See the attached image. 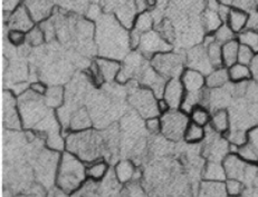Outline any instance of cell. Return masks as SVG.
<instances>
[{
    "mask_svg": "<svg viewBox=\"0 0 258 197\" xmlns=\"http://www.w3.org/2000/svg\"><path fill=\"white\" fill-rule=\"evenodd\" d=\"M204 180L209 181H225L227 179L226 170L223 162L208 160L204 168Z\"/></svg>",
    "mask_w": 258,
    "mask_h": 197,
    "instance_id": "obj_26",
    "label": "cell"
},
{
    "mask_svg": "<svg viewBox=\"0 0 258 197\" xmlns=\"http://www.w3.org/2000/svg\"><path fill=\"white\" fill-rule=\"evenodd\" d=\"M2 105L4 125L10 129L22 128L23 123L18 108V98L15 97L12 90H4Z\"/></svg>",
    "mask_w": 258,
    "mask_h": 197,
    "instance_id": "obj_10",
    "label": "cell"
},
{
    "mask_svg": "<svg viewBox=\"0 0 258 197\" xmlns=\"http://www.w3.org/2000/svg\"><path fill=\"white\" fill-rule=\"evenodd\" d=\"M144 3H146V6L148 8H153V7H157L158 0H144Z\"/></svg>",
    "mask_w": 258,
    "mask_h": 197,
    "instance_id": "obj_50",
    "label": "cell"
},
{
    "mask_svg": "<svg viewBox=\"0 0 258 197\" xmlns=\"http://www.w3.org/2000/svg\"><path fill=\"white\" fill-rule=\"evenodd\" d=\"M8 40L14 46H22L26 43V33L17 29H9L8 32Z\"/></svg>",
    "mask_w": 258,
    "mask_h": 197,
    "instance_id": "obj_43",
    "label": "cell"
},
{
    "mask_svg": "<svg viewBox=\"0 0 258 197\" xmlns=\"http://www.w3.org/2000/svg\"><path fill=\"white\" fill-rule=\"evenodd\" d=\"M223 164L226 170L227 178H235L240 180H244L247 175V170H248L250 166L235 153H229L227 155L223 160Z\"/></svg>",
    "mask_w": 258,
    "mask_h": 197,
    "instance_id": "obj_17",
    "label": "cell"
},
{
    "mask_svg": "<svg viewBox=\"0 0 258 197\" xmlns=\"http://www.w3.org/2000/svg\"><path fill=\"white\" fill-rule=\"evenodd\" d=\"M95 183L96 181H93L91 179L86 180L79 189L70 194V197H94L97 187Z\"/></svg>",
    "mask_w": 258,
    "mask_h": 197,
    "instance_id": "obj_40",
    "label": "cell"
},
{
    "mask_svg": "<svg viewBox=\"0 0 258 197\" xmlns=\"http://www.w3.org/2000/svg\"><path fill=\"white\" fill-rule=\"evenodd\" d=\"M185 96V90L180 78H172L164 86L162 98L166 101L171 110H180Z\"/></svg>",
    "mask_w": 258,
    "mask_h": 197,
    "instance_id": "obj_14",
    "label": "cell"
},
{
    "mask_svg": "<svg viewBox=\"0 0 258 197\" xmlns=\"http://www.w3.org/2000/svg\"><path fill=\"white\" fill-rule=\"evenodd\" d=\"M240 44L237 39H234L221 45V55H223V65L226 68H229L230 66L237 63L238 60V51Z\"/></svg>",
    "mask_w": 258,
    "mask_h": 197,
    "instance_id": "obj_29",
    "label": "cell"
},
{
    "mask_svg": "<svg viewBox=\"0 0 258 197\" xmlns=\"http://www.w3.org/2000/svg\"><path fill=\"white\" fill-rule=\"evenodd\" d=\"M150 65L167 80L180 78L185 69V56L172 51L158 54L150 59Z\"/></svg>",
    "mask_w": 258,
    "mask_h": 197,
    "instance_id": "obj_5",
    "label": "cell"
},
{
    "mask_svg": "<svg viewBox=\"0 0 258 197\" xmlns=\"http://www.w3.org/2000/svg\"><path fill=\"white\" fill-rule=\"evenodd\" d=\"M206 137V128L190 122L183 134V141L188 144L201 143Z\"/></svg>",
    "mask_w": 258,
    "mask_h": 197,
    "instance_id": "obj_32",
    "label": "cell"
},
{
    "mask_svg": "<svg viewBox=\"0 0 258 197\" xmlns=\"http://www.w3.org/2000/svg\"><path fill=\"white\" fill-rule=\"evenodd\" d=\"M235 0H216V3L220 5V6H227V7H233Z\"/></svg>",
    "mask_w": 258,
    "mask_h": 197,
    "instance_id": "obj_49",
    "label": "cell"
},
{
    "mask_svg": "<svg viewBox=\"0 0 258 197\" xmlns=\"http://www.w3.org/2000/svg\"><path fill=\"white\" fill-rule=\"evenodd\" d=\"M235 154L238 155L247 164L255 166L258 165V154L247 143L240 145V146H237Z\"/></svg>",
    "mask_w": 258,
    "mask_h": 197,
    "instance_id": "obj_35",
    "label": "cell"
},
{
    "mask_svg": "<svg viewBox=\"0 0 258 197\" xmlns=\"http://www.w3.org/2000/svg\"><path fill=\"white\" fill-rule=\"evenodd\" d=\"M18 108L23 126L34 128L48 115L50 108L46 105L43 96L35 94L30 89L18 97Z\"/></svg>",
    "mask_w": 258,
    "mask_h": 197,
    "instance_id": "obj_4",
    "label": "cell"
},
{
    "mask_svg": "<svg viewBox=\"0 0 258 197\" xmlns=\"http://www.w3.org/2000/svg\"><path fill=\"white\" fill-rule=\"evenodd\" d=\"M237 40L239 41L240 45L247 46L250 49L258 54V32L254 29L246 28L244 32L237 35Z\"/></svg>",
    "mask_w": 258,
    "mask_h": 197,
    "instance_id": "obj_34",
    "label": "cell"
},
{
    "mask_svg": "<svg viewBox=\"0 0 258 197\" xmlns=\"http://www.w3.org/2000/svg\"><path fill=\"white\" fill-rule=\"evenodd\" d=\"M96 44L100 57L120 61L131 49L130 30L123 27L113 15H106L96 28Z\"/></svg>",
    "mask_w": 258,
    "mask_h": 197,
    "instance_id": "obj_1",
    "label": "cell"
},
{
    "mask_svg": "<svg viewBox=\"0 0 258 197\" xmlns=\"http://www.w3.org/2000/svg\"><path fill=\"white\" fill-rule=\"evenodd\" d=\"M122 197H149L146 189L137 180L125 184L122 190Z\"/></svg>",
    "mask_w": 258,
    "mask_h": 197,
    "instance_id": "obj_39",
    "label": "cell"
},
{
    "mask_svg": "<svg viewBox=\"0 0 258 197\" xmlns=\"http://www.w3.org/2000/svg\"><path fill=\"white\" fill-rule=\"evenodd\" d=\"M93 125L92 116L85 107H80L71 117L69 129L71 132H83L91 129Z\"/></svg>",
    "mask_w": 258,
    "mask_h": 197,
    "instance_id": "obj_21",
    "label": "cell"
},
{
    "mask_svg": "<svg viewBox=\"0 0 258 197\" xmlns=\"http://www.w3.org/2000/svg\"><path fill=\"white\" fill-rule=\"evenodd\" d=\"M46 197H70V194H67L66 191L58 188L57 186H56V187L51 188L48 191V194H47V196H46Z\"/></svg>",
    "mask_w": 258,
    "mask_h": 197,
    "instance_id": "obj_46",
    "label": "cell"
},
{
    "mask_svg": "<svg viewBox=\"0 0 258 197\" xmlns=\"http://www.w3.org/2000/svg\"><path fill=\"white\" fill-rule=\"evenodd\" d=\"M44 100L46 105H47L50 110L57 111L65 103V90L63 89V87L60 86H54L51 88H48L47 92H46V95L44 96Z\"/></svg>",
    "mask_w": 258,
    "mask_h": 197,
    "instance_id": "obj_30",
    "label": "cell"
},
{
    "mask_svg": "<svg viewBox=\"0 0 258 197\" xmlns=\"http://www.w3.org/2000/svg\"><path fill=\"white\" fill-rule=\"evenodd\" d=\"M137 168L131 160H121L115 166V177L118 183L127 184L137 180Z\"/></svg>",
    "mask_w": 258,
    "mask_h": 197,
    "instance_id": "obj_24",
    "label": "cell"
},
{
    "mask_svg": "<svg viewBox=\"0 0 258 197\" xmlns=\"http://www.w3.org/2000/svg\"><path fill=\"white\" fill-rule=\"evenodd\" d=\"M29 89L39 96H45L48 90V87L43 81H34L29 85Z\"/></svg>",
    "mask_w": 258,
    "mask_h": 197,
    "instance_id": "obj_45",
    "label": "cell"
},
{
    "mask_svg": "<svg viewBox=\"0 0 258 197\" xmlns=\"http://www.w3.org/2000/svg\"><path fill=\"white\" fill-rule=\"evenodd\" d=\"M185 64H187L188 68L198 70L203 72L204 75H208L214 69L209 61L207 50L203 44L194 46L192 48L189 49L188 54L185 55Z\"/></svg>",
    "mask_w": 258,
    "mask_h": 197,
    "instance_id": "obj_11",
    "label": "cell"
},
{
    "mask_svg": "<svg viewBox=\"0 0 258 197\" xmlns=\"http://www.w3.org/2000/svg\"><path fill=\"white\" fill-rule=\"evenodd\" d=\"M218 8V7H217ZM217 8H206L203 13H201V25L206 33L214 34L217 29H218L221 25L224 24L221 20Z\"/></svg>",
    "mask_w": 258,
    "mask_h": 197,
    "instance_id": "obj_23",
    "label": "cell"
},
{
    "mask_svg": "<svg viewBox=\"0 0 258 197\" xmlns=\"http://www.w3.org/2000/svg\"><path fill=\"white\" fill-rule=\"evenodd\" d=\"M180 80L188 95H200L206 88V75L188 67L183 70Z\"/></svg>",
    "mask_w": 258,
    "mask_h": 197,
    "instance_id": "obj_13",
    "label": "cell"
},
{
    "mask_svg": "<svg viewBox=\"0 0 258 197\" xmlns=\"http://www.w3.org/2000/svg\"><path fill=\"white\" fill-rule=\"evenodd\" d=\"M161 134L169 141L177 142L183 138L185 128L189 125V115L181 110H170L161 115Z\"/></svg>",
    "mask_w": 258,
    "mask_h": 197,
    "instance_id": "obj_7",
    "label": "cell"
},
{
    "mask_svg": "<svg viewBox=\"0 0 258 197\" xmlns=\"http://www.w3.org/2000/svg\"><path fill=\"white\" fill-rule=\"evenodd\" d=\"M108 170V165L104 159H97L90 163L86 166V176L87 179L93 181H100L105 177Z\"/></svg>",
    "mask_w": 258,
    "mask_h": 197,
    "instance_id": "obj_31",
    "label": "cell"
},
{
    "mask_svg": "<svg viewBox=\"0 0 258 197\" xmlns=\"http://www.w3.org/2000/svg\"><path fill=\"white\" fill-rule=\"evenodd\" d=\"M225 188L228 197H240L245 191V184L240 179L227 178L225 180Z\"/></svg>",
    "mask_w": 258,
    "mask_h": 197,
    "instance_id": "obj_37",
    "label": "cell"
},
{
    "mask_svg": "<svg viewBox=\"0 0 258 197\" xmlns=\"http://www.w3.org/2000/svg\"><path fill=\"white\" fill-rule=\"evenodd\" d=\"M229 82L228 68L219 67L211 70L208 75H206V87L209 89H218L223 88Z\"/></svg>",
    "mask_w": 258,
    "mask_h": 197,
    "instance_id": "obj_25",
    "label": "cell"
},
{
    "mask_svg": "<svg viewBox=\"0 0 258 197\" xmlns=\"http://www.w3.org/2000/svg\"><path fill=\"white\" fill-rule=\"evenodd\" d=\"M18 197H33V196H24V195H22V196H18Z\"/></svg>",
    "mask_w": 258,
    "mask_h": 197,
    "instance_id": "obj_51",
    "label": "cell"
},
{
    "mask_svg": "<svg viewBox=\"0 0 258 197\" xmlns=\"http://www.w3.org/2000/svg\"><path fill=\"white\" fill-rule=\"evenodd\" d=\"M23 5L27 8L36 24L47 20L54 9L53 0H24Z\"/></svg>",
    "mask_w": 258,
    "mask_h": 197,
    "instance_id": "obj_16",
    "label": "cell"
},
{
    "mask_svg": "<svg viewBox=\"0 0 258 197\" xmlns=\"http://www.w3.org/2000/svg\"><path fill=\"white\" fill-rule=\"evenodd\" d=\"M144 126H146L147 131L153 134V135H157L161 133V129H162V123H161V116H156V117H150L146 119V122H144Z\"/></svg>",
    "mask_w": 258,
    "mask_h": 197,
    "instance_id": "obj_42",
    "label": "cell"
},
{
    "mask_svg": "<svg viewBox=\"0 0 258 197\" xmlns=\"http://www.w3.org/2000/svg\"><path fill=\"white\" fill-rule=\"evenodd\" d=\"M228 76L229 81L233 84H240V82H247L251 80L252 72L250 69V66L242 65L239 63H236L228 68Z\"/></svg>",
    "mask_w": 258,
    "mask_h": 197,
    "instance_id": "obj_27",
    "label": "cell"
},
{
    "mask_svg": "<svg viewBox=\"0 0 258 197\" xmlns=\"http://www.w3.org/2000/svg\"><path fill=\"white\" fill-rule=\"evenodd\" d=\"M139 51L148 59H151L158 54L168 53L172 50V44L168 41L158 30H150L142 35Z\"/></svg>",
    "mask_w": 258,
    "mask_h": 197,
    "instance_id": "obj_8",
    "label": "cell"
},
{
    "mask_svg": "<svg viewBox=\"0 0 258 197\" xmlns=\"http://www.w3.org/2000/svg\"><path fill=\"white\" fill-rule=\"evenodd\" d=\"M105 146L106 142L101 133L92 128L83 132H71L66 136L67 152L87 164L100 159Z\"/></svg>",
    "mask_w": 258,
    "mask_h": 197,
    "instance_id": "obj_2",
    "label": "cell"
},
{
    "mask_svg": "<svg viewBox=\"0 0 258 197\" xmlns=\"http://www.w3.org/2000/svg\"><path fill=\"white\" fill-rule=\"evenodd\" d=\"M97 68H99L100 75L104 82L116 81L118 72L121 70V63L118 60L105 58V57H99L95 60Z\"/></svg>",
    "mask_w": 258,
    "mask_h": 197,
    "instance_id": "obj_19",
    "label": "cell"
},
{
    "mask_svg": "<svg viewBox=\"0 0 258 197\" xmlns=\"http://www.w3.org/2000/svg\"><path fill=\"white\" fill-rule=\"evenodd\" d=\"M240 197H241V196H240Z\"/></svg>",
    "mask_w": 258,
    "mask_h": 197,
    "instance_id": "obj_53",
    "label": "cell"
},
{
    "mask_svg": "<svg viewBox=\"0 0 258 197\" xmlns=\"http://www.w3.org/2000/svg\"><path fill=\"white\" fill-rule=\"evenodd\" d=\"M138 79L140 86L152 90L153 94L158 98H162L164 86H166L168 80L160 75L150 64L146 66V68L143 69Z\"/></svg>",
    "mask_w": 258,
    "mask_h": 197,
    "instance_id": "obj_12",
    "label": "cell"
},
{
    "mask_svg": "<svg viewBox=\"0 0 258 197\" xmlns=\"http://www.w3.org/2000/svg\"><path fill=\"white\" fill-rule=\"evenodd\" d=\"M255 56H256V53L254 50L250 49L249 47H247V46L240 45L239 51H238V60H237V63L250 66L252 60L255 58Z\"/></svg>",
    "mask_w": 258,
    "mask_h": 197,
    "instance_id": "obj_41",
    "label": "cell"
},
{
    "mask_svg": "<svg viewBox=\"0 0 258 197\" xmlns=\"http://www.w3.org/2000/svg\"><path fill=\"white\" fill-rule=\"evenodd\" d=\"M230 153V143L225 138L214 137L206 145L205 156L208 160L223 162L225 157Z\"/></svg>",
    "mask_w": 258,
    "mask_h": 197,
    "instance_id": "obj_18",
    "label": "cell"
},
{
    "mask_svg": "<svg viewBox=\"0 0 258 197\" xmlns=\"http://www.w3.org/2000/svg\"><path fill=\"white\" fill-rule=\"evenodd\" d=\"M246 143L258 154V125L252 126L247 131Z\"/></svg>",
    "mask_w": 258,
    "mask_h": 197,
    "instance_id": "obj_44",
    "label": "cell"
},
{
    "mask_svg": "<svg viewBox=\"0 0 258 197\" xmlns=\"http://www.w3.org/2000/svg\"><path fill=\"white\" fill-rule=\"evenodd\" d=\"M158 110H159V113L160 115H163V114L168 113L171 108H170L169 104L163 100V98H159L158 100Z\"/></svg>",
    "mask_w": 258,
    "mask_h": 197,
    "instance_id": "obj_47",
    "label": "cell"
},
{
    "mask_svg": "<svg viewBox=\"0 0 258 197\" xmlns=\"http://www.w3.org/2000/svg\"><path fill=\"white\" fill-rule=\"evenodd\" d=\"M254 2H255V4L257 5V7H258V0H254Z\"/></svg>",
    "mask_w": 258,
    "mask_h": 197,
    "instance_id": "obj_52",
    "label": "cell"
},
{
    "mask_svg": "<svg viewBox=\"0 0 258 197\" xmlns=\"http://www.w3.org/2000/svg\"><path fill=\"white\" fill-rule=\"evenodd\" d=\"M213 35H214L215 40L220 45H224L226 43H229V41H231V40L237 39V37H236L237 35L233 32V29H231L226 23L221 25Z\"/></svg>",
    "mask_w": 258,
    "mask_h": 197,
    "instance_id": "obj_36",
    "label": "cell"
},
{
    "mask_svg": "<svg viewBox=\"0 0 258 197\" xmlns=\"http://www.w3.org/2000/svg\"><path fill=\"white\" fill-rule=\"evenodd\" d=\"M35 25L36 23L34 22L33 17L30 16L27 8H26L23 4L15 8L13 12L10 13V16L8 18L9 29H17L22 30L24 33H27Z\"/></svg>",
    "mask_w": 258,
    "mask_h": 197,
    "instance_id": "obj_15",
    "label": "cell"
},
{
    "mask_svg": "<svg viewBox=\"0 0 258 197\" xmlns=\"http://www.w3.org/2000/svg\"><path fill=\"white\" fill-rule=\"evenodd\" d=\"M248 22H249V13H247L245 10H241L239 8L231 7L226 24L233 29V32L236 35H238L241 32H244V30L247 28Z\"/></svg>",
    "mask_w": 258,
    "mask_h": 197,
    "instance_id": "obj_20",
    "label": "cell"
},
{
    "mask_svg": "<svg viewBox=\"0 0 258 197\" xmlns=\"http://www.w3.org/2000/svg\"><path fill=\"white\" fill-rule=\"evenodd\" d=\"M190 122L196 124V125L206 127L210 124L211 113L207 107L203 105H198L194 107V110L189 113Z\"/></svg>",
    "mask_w": 258,
    "mask_h": 197,
    "instance_id": "obj_33",
    "label": "cell"
},
{
    "mask_svg": "<svg viewBox=\"0 0 258 197\" xmlns=\"http://www.w3.org/2000/svg\"><path fill=\"white\" fill-rule=\"evenodd\" d=\"M199 197H228L226 193L225 181L204 180L199 188Z\"/></svg>",
    "mask_w": 258,
    "mask_h": 197,
    "instance_id": "obj_28",
    "label": "cell"
},
{
    "mask_svg": "<svg viewBox=\"0 0 258 197\" xmlns=\"http://www.w3.org/2000/svg\"><path fill=\"white\" fill-rule=\"evenodd\" d=\"M144 57L140 51L138 53H128L124 58L123 64H121V70L118 72L116 81L120 84H125L133 78H139L143 69L147 65ZM147 59V58H146Z\"/></svg>",
    "mask_w": 258,
    "mask_h": 197,
    "instance_id": "obj_9",
    "label": "cell"
},
{
    "mask_svg": "<svg viewBox=\"0 0 258 197\" xmlns=\"http://www.w3.org/2000/svg\"><path fill=\"white\" fill-rule=\"evenodd\" d=\"M45 40H46V37L44 35L43 29L40 28L39 25H35L29 32L26 33V43L30 46H34V47L43 45Z\"/></svg>",
    "mask_w": 258,
    "mask_h": 197,
    "instance_id": "obj_38",
    "label": "cell"
},
{
    "mask_svg": "<svg viewBox=\"0 0 258 197\" xmlns=\"http://www.w3.org/2000/svg\"><path fill=\"white\" fill-rule=\"evenodd\" d=\"M250 69L252 72V77L258 79V54H256L254 60L250 64Z\"/></svg>",
    "mask_w": 258,
    "mask_h": 197,
    "instance_id": "obj_48",
    "label": "cell"
},
{
    "mask_svg": "<svg viewBox=\"0 0 258 197\" xmlns=\"http://www.w3.org/2000/svg\"><path fill=\"white\" fill-rule=\"evenodd\" d=\"M159 98L153 94V91L148 88L140 86L128 92L127 101L139 115L148 119L150 117L161 116L158 110Z\"/></svg>",
    "mask_w": 258,
    "mask_h": 197,
    "instance_id": "obj_6",
    "label": "cell"
},
{
    "mask_svg": "<svg viewBox=\"0 0 258 197\" xmlns=\"http://www.w3.org/2000/svg\"><path fill=\"white\" fill-rule=\"evenodd\" d=\"M86 180V166L83 160L67 150L61 153L56 172L55 185L67 194H72Z\"/></svg>",
    "mask_w": 258,
    "mask_h": 197,
    "instance_id": "obj_3",
    "label": "cell"
},
{
    "mask_svg": "<svg viewBox=\"0 0 258 197\" xmlns=\"http://www.w3.org/2000/svg\"><path fill=\"white\" fill-rule=\"evenodd\" d=\"M214 132L220 135H226L230 129V115L226 108L217 110L211 113V119L209 124Z\"/></svg>",
    "mask_w": 258,
    "mask_h": 197,
    "instance_id": "obj_22",
    "label": "cell"
}]
</instances>
